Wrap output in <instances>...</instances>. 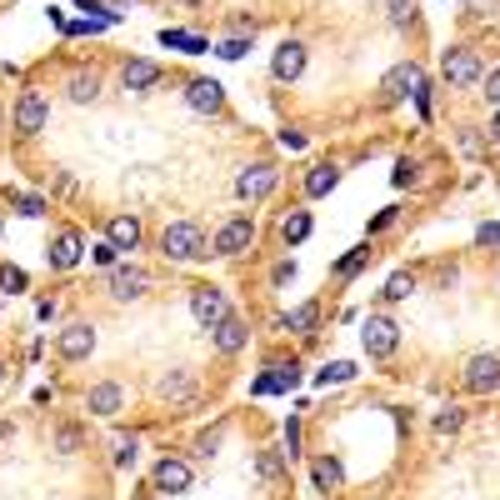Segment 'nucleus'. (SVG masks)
Instances as JSON below:
<instances>
[{
    "label": "nucleus",
    "instance_id": "1",
    "mask_svg": "<svg viewBox=\"0 0 500 500\" xmlns=\"http://www.w3.org/2000/svg\"><path fill=\"white\" fill-rule=\"evenodd\" d=\"M161 250L171 255V261H200V255H210L200 226H190V220H175V226H165V230H161Z\"/></svg>",
    "mask_w": 500,
    "mask_h": 500
},
{
    "label": "nucleus",
    "instance_id": "2",
    "mask_svg": "<svg viewBox=\"0 0 500 500\" xmlns=\"http://www.w3.org/2000/svg\"><path fill=\"white\" fill-rule=\"evenodd\" d=\"M440 76H446L456 90H466V86H476L486 70H480V55H476V51L456 45V51H446V60H440Z\"/></svg>",
    "mask_w": 500,
    "mask_h": 500
},
{
    "label": "nucleus",
    "instance_id": "3",
    "mask_svg": "<svg viewBox=\"0 0 500 500\" xmlns=\"http://www.w3.org/2000/svg\"><path fill=\"white\" fill-rule=\"evenodd\" d=\"M190 316H196L206 330H216L220 320L230 316V301L216 291V285H196V291H190Z\"/></svg>",
    "mask_w": 500,
    "mask_h": 500
},
{
    "label": "nucleus",
    "instance_id": "4",
    "mask_svg": "<svg viewBox=\"0 0 500 500\" xmlns=\"http://www.w3.org/2000/svg\"><path fill=\"white\" fill-rule=\"evenodd\" d=\"M360 340H366L370 356H395V346H401V326H395L391 316H370L366 326H360Z\"/></svg>",
    "mask_w": 500,
    "mask_h": 500
},
{
    "label": "nucleus",
    "instance_id": "5",
    "mask_svg": "<svg viewBox=\"0 0 500 500\" xmlns=\"http://www.w3.org/2000/svg\"><path fill=\"white\" fill-rule=\"evenodd\" d=\"M381 90H385V100L421 96V90H425V76H421V66H415V60H401V66H391V70H385V80H381Z\"/></svg>",
    "mask_w": 500,
    "mask_h": 500
},
{
    "label": "nucleus",
    "instance_id": "6",
    "mask_svg": "<svg viewBox=\"0 0 500 500\" xmlns=\"http://www.w3.org/2000/svg\"><path fill=\"white\" fill-rule=\"evenodd\" d=\"M45 116H51V106H45L41 90H25V96L15 100V131H21V135H41Z\"/></svg>",
    "mask_w": 500,
    "mask_h": 500
},
{
    "label": "nucleus",
    "instance_id": "7",
    "mask_svg": "<svg viewBox=\"0 0 500 500\" xmlns=\"http://www.w3.org/2000/svg\"><path fill=\"white\" fill-rule=\"evenodd\" d=\"M250 240H255V220H250V216H236V220H226V226H220L216 255H240Z\"/></svg>",
    "mask_w": 500,
    "mask_h": 500
},
{
    "label": "nucleus",
    "instance_id": "8",
    "mask_svg": "<svg viewBox=\"0 0 500 500\" xmlns=\"http://www.w3.org/2000/svg\"><path fill=\"white\" fill-rule=\"evenodd\" d=\"M466 391H476V395H490V391H500V356H476L466 366Z\"/></svg>",
    "mask_w": 500,
    "mask_h": 500
},
{
    "label": "nucleus",
    "instance_id": "9",
    "mask_svg": "<svg viewBox=\"0 0 500 500\" xmlns=\"http://www.w3.org/2000/svg\"><path fill=\"white\" fill-rule=\"evenodd\" d=\"M275 181H281V175H275L271 165H250V171L236 175V196L240 200H261V196H271V190H275Z\"/></svg>",
    "mask_w": 500,
    "mask_h": 500
},
{
    "label": "nucleus",
    "instance_id": "10",
    "mask_svg": "<svg viewBox=\"0 0 500 500\" xmlns=\"http://www.w3.org/2000/svg\"><path fill=\"white\" fill-rule=\"evenodd\" d=\"M185 100H190V110H200V116H216L220 106H226V90H220V80H190L185 86Z\"/></svg>",
    "mask_w": 500,
    "mask_h": 500
},
{
    "label": "nucleus",
    "instance_id": "11",
    "mask_svg": "<svg viewBox=\"0 0 500 500\" xmlns=\"http://www.w3.org/2000/svg\"><path fill=\"white\" fill-rule=\"evenodd\" d=\"M55 350H60V360H86L90 350H96V330L90 326H66L60 340H55Z\"/></svg>",
    "mask_w": 500,
    "mask_h": 500
},
{
    "label": "nucleus",
    "instance_id": "12",
    "mask_svg": "<svg viewBox=\"0 0 500 500\" xmlns=\"http://www.w3.org/2000/svg\"><path fill=\"white\" fill-rule=\"evenodd\" d=\"M145 285H151V275H145L141 265H116V275H110V291H116V301H141Z\"/></svg>",
    "mask_w": 500,
    "mask_h": 500
},
{
    "label": "nucleus",
    "instance_id": "13",
    "mask_svg": "<svg viewBox=\"0 0 500 500\" xmlns=\"http://www.w3.org/2000/svg\"><path fill=\"white\" fill-rule=\"evenodd\" d=\"M271 70H275V80H301L305 76V45L301 41H285L281 51H275Z\"/></svg>",
    "mask_w": 500,
    "mask_h": 500
},
{
    "label": "nucleus",
    "instance_id": "14",
    "mask_svg": "<svg viewBox=\"0 0 500 500\" xmlns=\"http://www.w3.org/2000/svg\"><path fill=\"white\" fill-rule=\"evenodd\" d=\"M155 490H190V466H185V460H171L165 456L161 466H155Z\"/></svg>",
    "mask_w": 500,
    "mask_h": 500
},
{
    "label": "nucleus",
    "instance_id": "15",
    "mask_svg": "<svg viewBox=\"0 0 500 500\" xmlns=\"http://www.w3.org/2000/svg\"><path fill=\"white\" fill-rule=\"evenodd\" d=\"M245 340H250L245 320L226 316V320H220V326H216V350H220V356H236V350H245Z\"/></svg>",
    "mask_w": 500,
    "mask_h": 500
},
{
    "label": "nucleus",
    "instance_id": "16",
    "mask_svg": "<svg viewBox=\"0 0 500 500\" xmlns=\"http://www.w3.org/2000/svg\"><path fill=\"white\" fill-rule=\"evenodd\" d=\"M86 405H90V415H116L120 405H125V391H120L116 381H106V385H90Z\"/></svg>",
    "mask_w": 500,
    "mask_h": 500
},
{
    "label": "nucleus",
    "instance_id": "17",
    "mask_svg": "<svg viewBox=\"0 0 500 500\" xmlns=\"http://www.w3.org/2000/svg\"><path fill=\"white\" fill-rule=\"evenodd\" d=\"M106 240L116 250H135V245H141V220H135V216H116V220H110V230H106Z\"/></svg>",
    "mask_w": 500,
    "mask_h": 500
},
{
    "label": "nucleus",
    "instance_id": "18",
    "mask_svg": "<svg viewBox=\"0 0 500 500\" xmlns=\"http://www.w3.org/2000/svg\"><path fill=\"white\" fill-rule=\"evenodd\" d=\"M120 80H125V90H151L155 80H161V66H155V60H125Z\"/></svg>",
    "mask_w": 500,
    "mask_h": 500
},
{
    "label": "nucleus",
    "instance_id": "19",
    "mask_svg": "<svg viewBox=\"0 0 500 500\" xmlns=\"http://www.w3.org/2000/svg\"><path fill=\"white\" fill-rule=\"evenodd\" d=\"M76 261H80V236H76V230H60L55 245H51V265H55V271H70Z\"/></svg>",
    "mask_w": 500,
    "mask_h": 500
},
{
    "label": "nucleus",
    "instance_id": "20",
    "mask_svg": "<svg viewBox=\"0 0 500 500\" xmlns=\"http://www.w3.org/2000/svg\"><path fill=\"white\" fill-rule=\"evenodd\" d=\"M310 476H316L320 490H340V486H346V470H340L336 456H320L316 466H310Z\"/></svg>",
    "mask_w": 500,
    "mask_h": 500
},
{
    "label": "nucleus",
    "instance_id": "21",
    "mask_svg": "<svg viewBox=\"0 0 500 500\" xmlns=\"http://www.w3.org/2000/svg\"><path fill=\"white\" fill-rule=\"evenodd\" d=\"M96 96H100V76L96 70H76V76H70V100H76V106H90Z\"/></svg>",
    "mask_w": 500,
    "mask_h": 500
},
{
    "label": "nucleus",
    "instance_id": "22",
    "mask_svg": "<svg viewBox=\"0 0 500 500\" xmlns=\"http://www.w3.org/2000/svg\"><path fill=\"white\" fill-rule=\"evenodd\" d=\"M320 320V305H301V310H291V316L281 320V330H291V336H310Z\"/></svg>",
    "mask_w": 500,
    "mask_h": 500
},
{
    "label": "nucleus",
    "instance_id": "23",
    "mask_svg": "<svg viewBox=\"0 0 500 500\" xmlns=\"http://www.w3.org/2000/svg\"><path fill=\"white\" fill-rule=\"evenodd\" d=\"M336 181H340V175H336V165H316V171H310V175H305V196H330V190H336Z\"/></svg>",
    "mask_w": 500,
    "mask_h": 500
},
{
    "label": "nucleus",
    "instance_id": "24",
    "mask_svg": "<svg viewBox=\"0 0 500 500\" xmlns=\"http://www.w3.org/2000/svg\"><path fill=\"white\" fill-rule=\"evenodd\" d=\"M281 236H285V245H301V240L310 236V216H305V210H291V216L281 220Z\"/></svg>",
    "mask_w": 500,
    "mask_h": 500
},
{
    "label": "nucleus",
    "instance_id": "25",
    "mask_svg": "<svg viewBox=\"0 0 500 500\" xmlns=\"http://www.w3.org/2000/svg\"><path fill=\"white\" fill-rule=\"evenodd\" d=\"M411 291H415V275L395 271L391 281H385V291H381V295H385V301H405V295H411Z\"/></svg>",
    "mask_w": 500,
    "mask_h": 500
},
{
    "label": "nucleus",
    "instance_id": "26",
    "mask_svg": "<svg viewBox=\"0 0 500 500\" xmlns=\"http://www.w3.org/2000/svg\"><path fill=\"white\" fill-rule=\"evenodd\" d=\"M116 466L125 470V466H135V450H141V440H135V435H116Z\"/></svg>",
    "mask_w": 500,
    "mask_h": 500
},
{
    "label": "nucleus",
    "instance_id": "27",
    "mask_svg": "<svg viewBox=\"0 0 500 500\" xmlns=\"http://www.w3.org/2000/svg\"><path fill=\"white\" fill-rule=\"evenodd\" d=\"M350 375H356V366H350V360H330V366L320 370V385H346Z\"/></svg>",
    "mask_w": 500,
    "mask_h": 500
},
{
    "label": "nucleus",
    "instance_id": "28",
    "mask_svg": "<svg viewBox=\"0 0 500 500\" xmlns=\"http://www.w3.org/2000/svg\"><path fill=\"white\" fill-rule=\"evenodd\" d=\"M391 25L395 31H411L415 25V0H391Z\"/></svg>",
    "mask_w": 500,
    "mask_h": 500
},
{
    "label": "nucleus",
    "instance_id": "29",
    "mask_svg": "<svg viewBox=\"0 0 500 500\" xmlns=\"http://www.w3.org/2000/svg\"><path fill=\"white\" fill-rule=\"evenodd\" d=\"M366 261H370V245H360V250H350L346 261H340V265H336V275H340V281H350V275H356V271H360V265H366Z\"/></svg>",
    "mask_w": 500,
    "mask_h": 500
},
{
    "label": "nucleus",
    "instance_id": "30",
    "mask_svg": "<svg viewBox=\"0 0 500 500\" xmlns=\"http://www.w3.org/2000/svg\"><path fill=\"white\" fill-rule=\"evenodd\" d=\"M161 395H175V401H185V395H190V381H185L181 370H175V375H165V381H161Z\"/></svg>",
    "mask_w": 500,
    "mask_h": 500
},
{
    "label": "nucleus",
    "instance_id": "31",
    "mask_svg": "<svg viewBox=\"0 0 500 500\" xmlns=\"http://www.w3.org/2000/svg\"><path fill=\"white\" fill-rule=\"evenodd\" d=\"M245 51H250V41H240V35H230V41H220V45H216L220 60H240Z\"/></svg>",
    "mask_w": 500,
    "mask_h": 500
},
{
    "label": "nucleus",
    "instance_id": "32",
    "mask_svg": "<svg viewBox=\"0 0 500 500\" xmlns=\"http://www.w3.org/2000/svg\"><path fill=\"white\" fill-rule=\"evenodd\" d=\"M285 456H301V421H295V415H291V421H285Z\"/></svg>",
    "mask_w": 500,
    "mask_h": 500
},
{
    "label": "nucleus",
    "instance_id": "33",
    "mask_svg": "<svg viewBox=\"0 0 500 500\" xmlns=\"http://www.w3.org/2000/svg\"><path fill=\"white\" fill-rule=\"evenodd\" d=\"M0 285L5 291H25V271L21 265H0Z\"/></svg>",
    "mask_w": 500,
    "mask_h": 500
},
{
    "label": "nucleus",
    "instance_id": "34",
    "mask_svg": "<svg viewBox=\"0 0 500 500\" xmlns=\"http://www.w3.org/2000/svg\"><path fill=\"white\" fill-rule=\"evenodd\" d=\"M460 421H466V415H460L456 405H450V411H440V415H435V431H440V435H450V431H460Z\"/></svg>",
    "mask_w": 500,
    "mask_h": 500
},
{
    "label": "nucleus",
    "instance_id": "35",
    "mask_svg": "<svg viewBox=\"0 0 500 500\" xmlns=\"http://www.w3.org/2000/svg\"><path fill=\"white\" fill-rule=\"evenodd\" d=\"M476 240L480 245H500V220H486V226L476 230Z\"/></svg>",
    "mask_w": 500,
    "mask_h": 500
},
{
    "label": "nucleus",
    "instance_id": "36",
    "mask_svg": "<svg viewBox=\"0 0 500 500\" xmlns=\"http://www.w3.org/2000/svg\"><path fill=\"white\" fill-rule=\"evenodd\" d=\"M480 80H486V100H490V106H500V66L490 70V76H480Z\"/></svg>",
    "mask_w": 500,
    "mask_h": 500
},
{
    "label": "nucleus",
    "instance_id": "37",
    "mask_svg": "<svg viewBox=\"0 0 500 500\" xmlns=\"http://www.w3.org/2000/svg\"><path fill=\"white\" fill-rule=\"evenodd\" d=\"M220 435H226V431H220V425H216V431H206V435H200V440H196V450H200V456H210V450L220 446Z\"/></svg>",
    "mask_w": 500,
    "mask_h": 500
},
{
    "label": "nucleus",
    "instance_id": "38",
    "mask_svg": "<svg viewBox=\"0 0 500 500\" xmlns=\"http://www.w3.org/2000/svg\"><path fill=\"white\" fill-rule=\"evenodd\" d=\"M15 210H21V216H41L45 200H41V196H21V200H15Z\"/></svg>",
    "mask_w": 500,
    "mask_h": 500
},
{
    "label": "nucleus",
    "instance_id": "39",
    "mask_svg": "<svg viewBox=\"0 0 500 500\" xmlns=\"http://www.w3.org/2000/svg\"><path fill=\"white\" fill-rule=\"evenodd\" d=\"M76 446H80V431H76V425H66V431H60V456H70Z\"/></svg>",
    "mask_w": 500,
    "mask_h": 500
},
{
    "label": "nucleus",
    "instance_id": "40",
    "mask_svg": "<svg viewBox=\"0 0 500 500\" xmlns=\"http://www.w3.org/2000/svg\"><path fill=\"white\" fill-rule=\"evenodd\" d=\"M90 255H96V265H116V255H120V250L106 240V245H96V250H90Z\"/></svg>",
    "mask_w": 500,
    "mask_h": 500
},
{
    "label": "nucleus",
    "instance_id": "41",
    "mask_svg": "<svg viewBox=\"0 0 500 500\" xmlns=\"http://www.w3.org/2000/svg\"><path fill=\"white\" fill-rule=\"evenodd\" d=\"M261 476H265V480L281 476V456H261Z\"/></svg>",
    "mask_w": 500,
    "mask_h": 500
},
{
    "label": "nucleus",
    "instance_id": "42",
    "mask_svg": "<svg viewBox=\"0 0 500 500\" xmlns=\"http://www.w3.org/2000/svg\"><path fill=\"white\" fill-rule=\"evenodd\" d=\"M411 181H415V165L401 161V165H395V185H411Z\"/></svg>",
    "mask_w": 500,
    "mask_h": 500
},
{
    "label": "nucleus",
    "instance_id": "43",
    "mask_svg": "<svg viewBox=\"0 0 500 500\" xmlns=\"http://www.w3.org/2000/svg\"><path fill=\"white\" fill-rule=\"evenodd\" d=\"M281 145H285V151H301L305 135H301V131H281Z\"/></svg>",
    "mask_w": 500,
    "mask_h": 500
},
{
    "label": "nucleus",
    "instance_id": "44",
    "mask_svg": "<svg viewBox=\"0 0 500 500\" xmlns=\"http://www.w3.org/2000/svg\"><path fill=\"white\" fill-rule=\"evenodd\" d=\"M490 141H495V145H500V116H495V120H490Z\"/></svg>",
    "mask_w": 500,
    "mask_h": 500
},
{
    "label": "nucleus",
    "instance_id": "45",
    "mask_svg": "<svg viewBox=\"0 0 500 500\" xmlns=\"http://www.w3.org/2000/svg\"><path fill=\"white\" fill-rule=\"evenodd\" d=\"M0 385H5V366H0Z\"/></svg>",
    "mask_w": 500,
    "mask_h": 500
},
{
    "label": "nucleus",
    "instance_id": "46",
    "mask_svg": "<svg viewBox=\"0 0 500 500\" xmlns=\"http://www.w3.org/2000/svg\"><path fill=\"white\" fill-rule=\"evenodd\" d=\"M185 5H200V0H185Z\"/></svg>",
    "mask_w": 500,
    "mask_h": 500
}]
</instances>
